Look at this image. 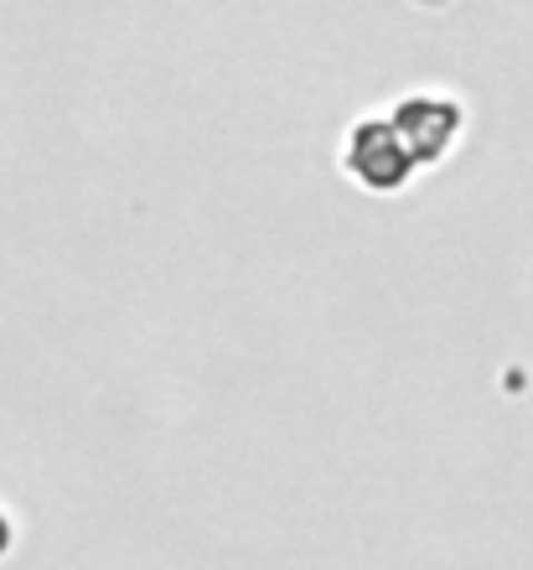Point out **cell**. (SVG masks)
<instances>
[{
    "mask_svg": "<svg viewBox=\"0 0 533 570\" xmlns=\"http://www.w3.org/2000/svg\"><path fill=\"white\" fill-rule=\"evenodd\" d=\"M388 130L399 136L404 156H409L415 166L420 161H435V156H445V150H451V140H456L461 109L451 105V99H435V94H415V99H404V105L394 109Z\"/></svg>",
    "mask_w": 533,
    "mask_h": 570,
    "instance_id": "cell-1",
    "label": "cell"
},
{
    "mask_svg": "<svg viewBox=\"0 0 533 570\" xmlns=\"http://www.w3.org/2000/svg\"><path fill=\"white\" fill-rule=\"evenodd\" d=\"M347 166H353V177L373 193H394L404 187V177L415 171V161L404 156L399 136L388 130V120H363L347 140Z\"/></svg>",
    "mask_w": 533,
    "mask_h": 570,
    "instance_id": "cell-2",
    "label": "cell"
},
{
    "mask_svg": "<svg viewBox=\"0 0 533 570\" xmlns=\"http://www.w3.org/2000/svg\"><path fill=\"white\" fill-rule=\"evenodd\" d=\"M0 550H6V519H0Z\"/></svg>",
    "mask_w": 533,
    "mask_h": 570,
    "instance_id": "cell-3",
    "label": "cell"
},
{
    "mask_svg": "<svg viewBox=\"0 0 533 570\" xmlns=\"http://www.w3.org/2000/svg\"><path fill=\"white\" fill-rule=\"evenodd\" d=\"M425 6H435V0H425Z\"/></svg>",
    "mask_w": 533,
    "mask_h": 570,
    "instance_id": "cell-4",
    "label": "cell"
}]
</instances>
